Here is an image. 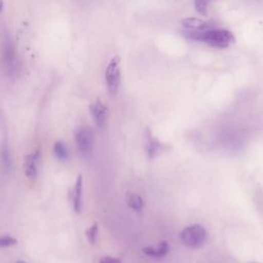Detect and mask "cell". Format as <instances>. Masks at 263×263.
Instances as JSON below:
<instances>
[{"label": "cell", "mask_w": 263, "mask_h": 263, "mask_svg": "<svg viewBox=\"0 0 263 263\" xmlns=\"http://www.w3.org/2000/svg\"><path fill=\"white\" fill-rule=\"evenodd\" d=\"M183 35L191 40H196L214 48H227L235 42L233 34L226 29H209L200 32L182 31Z\"/></svg>", "instance_id": "1"}, {"label": "cell", "mask_w": 263, "mask_h": 263, "mask_svg": "<svg viewBox=\"0 0 263 263\" xmlns=\"http://www.w3.org/2000/svg\"><path fill=\"white\" fill-rule=\"evenodd\" d=\"M208 233L200 224H193L185 227L180 233L181 241L190 249H198L206 241Z\"/></svg>", "instance_id": "2"}, {"label": "cell", "mask_w": 263, "mask_h": 263, "mask_svg": "<svg viewBox=\"0 0 263 263\" xmlns=\"http://www.w3.org/2000/svg\"><path fill=\"white\" fill-rule=\"evenodd\" d=\"M143 139H144V150L149 160H152L157 156L161 155L162 153L167 152L172 149V146L170 144L163 143L160 140H158L148 127H146L144 130Z\"/></svg>", "instance_id": "3"}, {"label": "cell", "mask_w": 263, "mask_h": 263, "mask_svg": "<svg viewBox=\"0 0 263 263\" xmlns=\"http://www.w3.org/2000/svg\"><path fill=\"white\" fill-rule=\"evenodd\" d=\"M105 80L109 95L116 96L120 84V59L118 57H113L109 61L105 71Z\"/></svg>", "instance_id": "4"}, {"label": "cell", "mask_w": 263, "mask_h": 263, "mask_svg": "<svg viewBox=\"0 0 263 263\" xmlns=\"http://www.w3.org/2000/svg\"><path fill=\"white\" fill-rule=\"evenodd\" d=\"M75 142L79 153L83 157H88L93 148V133L89 126L82 125L75 130Z\"/></svg>", "instance_id": "5"}, {"label": "cell", "mask_w": 263, "mask_h": 263, "mask_svg": "<svg viewBox=\"0 0 263 263\" xmlns=\"http://www.w3.org/2000/svg\"><path fill=\"white\" fill-rule=\"evenodd\" d=\"M3 65L6 73L8 75H15L18 72V60L16 57L15 46L9 36H6L4 45H3V54H2Z\"/></svg>", "instance_id": "6"}, {"label": "cell", "mask_w": 263, "mask_h": 263, "mask_svg": "<svg viewBox=\"0 0 263 263\" xmlns=\"http://www.w3.org/2000/svg\"><path fill=\"white\" fill-rule=\"evenodd\" d=\"M182 31H189V32H200L212 29L214 25L210 21H204L201 18L196 17H187L181 22Z\"/></svg>", "instance_id": "7"}, {"label": "cell", "mask_w": 263, "mask_h": 263, "mask_svg": "<svg viewBox=\"0 0 263 263\" xmlns=\"http://www.w3.org/2000/svg\"><path fill=\"white\" fill-rule=\"evenodd\" d=\"M89 110L96 124L99 127H103L108 116V108L106 107V105L101 100L97 99L90 104Z\"/></svg>", "instance_id": "8"}, {"label": "cell", "mask_w": 263, "mask_h": 263, "mask_svg": "<svg viewBox=\"0 0 263 263\" xmlns=\"http://www.w3.org/2000/svg\"><path fill=\"white\" fill-rule=\"evenodd\" d=\"M39 159H40V151L39 150H35L25 156V160H24L25 174L29 179L36 178Z\"/></svg>", "instance_id": "9"}, {"label": "cell", "mask_w": 263, "mask_h": 263, "mask_svg": "<svg viewBox=\"0 0 263 263\" xmlns=\"http://www.w3.org/2000/svg\"><path fill=\"white\" fill-rule=\"evenodd\" d=\"M143 253L147 255L148 257L154 258V259H161L165 257L170 252V245L166 240L159 241L155 246H147L142 249Z\"/></svg>", "instance_id": "10"}, {"label": "cell", "mask_w": 263, "mask_h": 263, "mask_svg": "<svg viewBox=\"0 0 263 263\" xmlns=\"http://www.w3.org/2000/svg\"><path fill=\"white\" fill-rule=\"evenodd\" d=\"M82 193H83V178L78 175L72 193V203L73 209L76 213H80L82 210Z\"/></svg>", "instance_id": "11"}, {"label": "cell", "mask_w": 263, "mask_h": 263, "mask_svg": "<svg viewBox=\"0 0 263 263\" xmlns=\"http://www.w3.org/2000/svg\"><path fill=\"white\" fill-rule=\"evenodd\" d=\"M0 159L4 170L9 172L12 167V160H11V155L8 148V142L6 139H4L0 148Z\"/></svg>", "instance_id": "12"}, {"label": "cell", "mask_w": 263, "mask_h": 263, "mask_svg": "<svg viewBox=\"0 0 263 263\" xmlns=\"http://www.w3.org/2000/svg\"><path fill=\"white\" fill-rule=\"evenodd\" d=\"M126 203L130 209H133L134 211H138V212H140L144 206V201H143L142 197L140 195L136 194V193H133V192L127 193Z\"/></svg>", "instance_id": "13"}, {"label": "cell", "mask_w": 263, "mask_h": 263, "mask_svg": "<svg viewBox=\"0 0 263 263\" xmlns=\"http://www.w3.org/2000/svg\"><path fill=\"white\" fill-rule=\"evenodd\" d=\"M53 153L55 155V157L61 160V161H66L69 158V152H68V148L65 145L64 142L62 141H57L54 142L53 145Z\"/></svg>", "instance_id": "14"}, {"label": "cell", "mask_w": 263, "mask_h": 263, "mask_svg": "<svg viewBox=\"0 0 263 263\" xmlns=\"http://www.w3.org/2000/svg\"><path fill=\"white\" fill-rule=\"evenodd\" d=\"M98 232H99V226L97 223H93L90 227L86 229L85 236L89 243H96L98 238Z\"/></svg>", "instance_id": "15"}, {"label": "cell", "mask_w": 263, "mask_h": 263, "mask_svg": "<svg viewBox=\"0 0 263 263\" xmlns=\"http://www.w3.org/2000/svg\"><path fill=\"white\" fill-rule=\"evenodd\" d=\"M211 0H194V8L200 15L208 14V4Z\"/></svg>", "instance_id": "16"}, {"label": "cell", "mask_w": 263, "mask_h": 263, "mask_svg": "<svg viewBox=\"0 0 263 263\" xmlns=\"http://www.w3.org/2000/svg\"><path fill=\"white\" fill-rule=\"evenodd\" d=\"M16 243H17V240L10 235H4L0 237V248H7V247L14 246Z\"/></svg>", "instance_id": "17"}, {"label": "cell", "mask_w": 263, "mask_h": 263, "mask_svg": "<svg viewBox=\"0 0 263 263\" xmlns=\"http://www.w3.org/2000/svg\"><path fill=\"white\" fill-rule=\"evenodd\" d=\"M99 263H121V260L115 257H111V256H105L102 257L99 261Z\"/></svg>", "instance_id": "18"}, {"label": "cell", "mask_w": 263, "mask_h": 263, "mask_svg": "<svg viewBox=\"0 0 263 263\" xmlns=\"http://www.w3.org/2000/svg\"><path fill=\"white\" fill-rule=\"evenodd\" d=\"M2 8H3V1L0 0V11L2 10Z\"/></svg>", "instance_id": "19"}, {"label": "cell", "mask_w": 263, "mask_h": 263, "mask_svg": "<svg viewBox=\"0 0 263 263\" xmlns=\"http://www.w3.org/2000/svg\"><path fill=\"white\" fill-rule=\"evenodd\" d=\"M16 263H27V262H25V261H18V262H16Z\"/></svg>", "instance_id": "20"}, {"label": "cell", "mask_w": 263, "mask_h": 263, "mask_svg": "<svg viewBox=\"0 0 263 263\" xmlns=\"http://www.w3.org/2000/svg\"><path fill=\"white\" fill-rule=\"evenodd\" d=\"M252 263H257V262H252Z\"/></svg>", "instance_id": "21"}]
</instances>
